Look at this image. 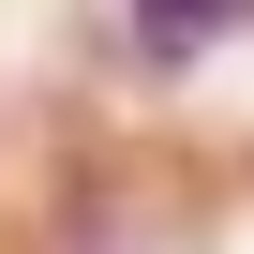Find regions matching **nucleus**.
<instances>
[{"label": "nucleus", "instance_id": "nucleus-1", "mask_svg": "<svg viewBox=\"0 0 254 254\" xmlns=\"http://www.w3.org/2000/svg\"><path fill=\"white\" fill-rule=\"evenodd\" d=\"M239 15H254V0H135V45H150V60H194V45H224Z\"/></svg>", "mask_w": 254, "mask_h": 254}]
</instances>
